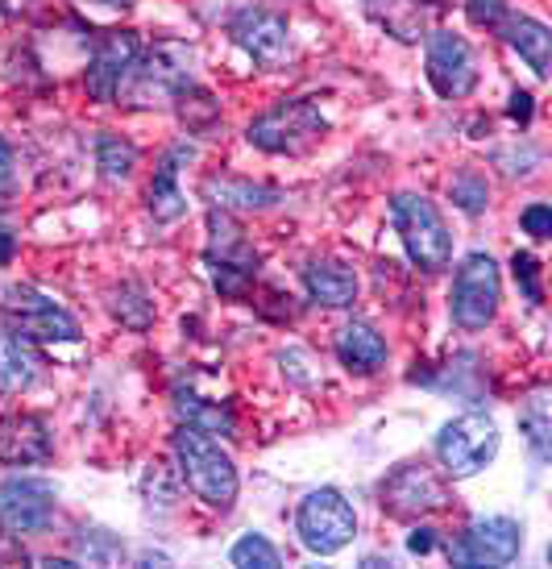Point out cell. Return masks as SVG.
Segmentation results:
<instances>
[{
    "label": "cell",
    "mask_w": 552,
    "mask_h": 569,
    "mask_svg": "<svg viewBox=\"0 0 552 569\" xmlns=\"http://www.w3.org/2000/svg\"><path fill=\"white\" fill-rule=\"evenodd\" d=\"M191 83H195V50L188 42L162 38L129 63L117 96L129 109H158V104H174V96Z\"/></svg>",
    "instance_id": "6da1fadb"
},
{
    "label": "cell",
    "mask_w": 552,
    "mask_h": 569,
    "mask_svg": "<svg viewBox=\"0 0 552 569\" xmlns=\"http://www.w3.org/2000/svg\"><path fill=\"white\" fill-rule=\"evenodd\" d=\"M171 449L174 461H179V475H183V482L191 487L195 499H204L208 507H221V511H229L237 503V487H241L237 466L217 437H208V432L191 425H179L171 432Z\"/></svg>",
    "instance_id": "7a4b0ae2"
},
{
    "label": "cell",
    "mask_w": 552,
    "mask_h": 569,
    "mask_svg": "<svg viewBox=\"0 0 552 569\" xmlns=\"http://www.w3.org/2000/svg\"><path fill=\"white\" fill-rule=\"evenodd\" d=\"M329 133V121L312 100H279L267 112H258L245 129L250 146L262 154H308Z\"/></svg>",
    "instance_id": "3957f363"
},
{
    "label": "cell",
    "mask_w": 552,
    "mask_h": 569,
    "mask_svg": "<svg viewBox=\"0 0 552 569\" xmlns=\"http://www.w3.org/2000/svg\"><path fill=\"white\" fill-rule=\"evenodd\" d=\"M391 221L394 233L403 241L408 258L420 270H444L453 258V238H449V224L436 212V204L428 196L415 191H399L391 200Z\"/></svg>",
    "instance_id": "277c9868"
},
{
    "label": "cell",
    "mask_w": 552,
    "mask_h": 569,
    "mask_svg": "<svg viewBox=\"0 0 552 569\" xmlns=\"http://www.w3.org/2000/svg\"><path fill=\"white\" fill-rule=\"evenodd\" d=\"M295 532H300L308 553L332 557L358 537V511L337 487L308 490L295 507Z\"/></svg>",
    "instance_id": "5b68a950"
},
{
    "label": "cell",
    "mask_w": 552,
    "mask_h": 569,
    "mask_svg": "<svg viewBox=\"0 0 552 569\" xmlns=\"http://www.w3.org/2000/svg\"><path fill=\"white\" fill-rule=\"evenodd\" d=\"M432 449H436V458H441L449 478H473L499 458V428L482 411H465V416L449 420L436 432Z\"/></svg>",
    "instance_id": "8992f818"
},
{
    "label": "cell",
    "mask_w": 552,
    "mask_h": 569,
    "mask_svg": "<svg viewBox=\"0 0 552 569\" xmlns=\"http://www.w3.org/2000/svg\"><path fill=\"white\" fill-rule=\"evenodd\" d=\"M503 300V279H499V262L490 253L473 250L453 274V291H449V312L465 332L486 329Z\"/></svg>",
    "instance_id": "52a82bcc"
},
{
    "label": "cell",
    "mask_w": 552,
    "mask_h": 569,
    "mask_svg": "<svg viewBox=\"0 0 552 569\" xmlns=\"http://www.w3.org/2000/svg\"><path fill=\"white\" fill-rule=\"evenodd\" d=\"M379 503L382 511H391L399 520H415V516L444 511V507L453 503V495H449L444 478L432 466H424V461H403V466H394L391 475L382 478Z\"/></svg>",
    "instance_id": "ba28073f"
},
{
    "label": "cell",
    "mask_w": 552,
    "mask_h": 569,
    "mask_svg": "<svg viewBox=\"0 0 552 569\" xmlns=\"http://www.w3.org/2000/svg\"><path fill=\"white\" fill-rule=\"evenodd\" d=\"M0 317H9L33 341H79V320L30 283L0 287Z\"/></svg>",
    "instance_id": "9c48e42d"
},
{
    "label": "cell",
    "mask_w": 552,
    "mask_h": 569,
    "mask_svg": "<svg viewBox=\"0 0 552 569\" xmlns=\"http://www.w3.org/2000/svg\"><path fill=\"white\" fill-rule=\"evenodd\" d=\"M523 549V523L511 516H486L473 520L453 545H449V561L453 566H511Z\"/></svg>",
    "instance_id": "30bf717a"
},
{
    "label": "cell",
    "mask_w": 552,
    "mask_h": 569,
    "mask_svg": "<svg viewBox=\"0 0 552 569\" xmlns=\"http://www.w3.org/2000/svg\"><path fill=\"white\" fill-rule=\"evenodd\" d=\"M428 83L436 88L444 100H465L478 88V54L473 47L453 30L428 33V54H424Z\"/></svg>",
    "instance_id": "8fae6325"
},
{
    "label": "cell",
    "mask_w": 552,
    "mask_h": 569,
    "mask_svg": "<svg viewBox=\"0 0 552 569\" xmlns=\"http://www.w3.org/2000/svg\"><path fill=\"white\" fill-rule=\"evenodd\" d=\"M229 33H233L237 47L262 67H283L287 54H291V26L274 9H258V4L237 9L229 17Z\"/></svg>",
    "instance_id": "7c38bea8"
},
{
    "label": "cell",
    "mask_w": 552,
    "mask_h": 569,
    "mask_svg": "<svg viewBox=\"0 0 552 569\" xmlns=\"http://www.w3.org/2000/svg\"><path fill=\"white\" fill-rule=\"evenodd\" d=\"M54 520V487L42 478H9L0 482V528L21 537L47 532Z\"/></svg>",
    "instance_id": "4fadbf2b"
},
{
    "label": "cell",
    "mask_w": 552,
    "mask_h": 569,
    "mask_svg": "<svg viewBox=\"0 0 552 569\" xmlns=\"http://www.w3.org/2000/svg\"><path fill=\"white\" fill-rule=\"evenodd\" d=\"M138 59V33L129 30H109L96 38V54L88 63V76H83V88L96 104H109L117 100V88H121V76L129 71V63Z\"/></svg>",
    "instance_id": "5bb4252c"
},
{
    "label": "cell",
    "mask_w": 552,
    "mask_h": 569,
    "mask_svg": "<svg viewBox=\"0 0 552 569\" xmlns=\"http://www.w3.org/2000/svg\"><path fill=\"white\" fill-rule=\"evenodd\" d=\"M195 159V146L188 142H174L154 167V179H150V188H145V208H150V217L162 224L179 221L183 212H188V196L179 188V171Z\"/></svg>",
    "instance_id": "9a60e30c"
},
{
    "label": "cell",
    "mask_w": 552,
    "mask_h": 569,
    "mask_svg": "<svg viewBox=\"0 0 552 569\" xmlns=\"http://www.w3.org/2000/svg\"><path fill=\"white\" fill-rule=\"evenodd\" d=\"M54 445H50L47 420L33 411H13L0 420V461L4 466H42L50 461Z\"/></svg>",
    "instance_id": "2e32d148"
},
{
    "label": "cell",
    "mask_w": 552,
    "mask_h": 569,
    "mask_svg": "<svg viewBox=\"0 0 552 569\" xmlns=\"http://www.w3.org/2000/svg\"><path fill=\"white\" fill-rule=\"evenodd\" d=\"M42 349L26 329L0 325V391H30L42 379Z\"/></svg>",
    "instance_id": "e0dca14e"
},
{
    "label": "cell",
    "mask_w": 552,
    "mask_h": 569,
    "mask_svg": "<svg viewBox=\"0 0 552 569\" xmlns=\"http://www.w3.org/2000/svg\"><path fill=\"white\" fill-rule=\"evenodd\" d=\"M204 196L212 200V208H224V212H258V208H274L283 200L279 188L253 183L245 174H208Z\"/></svg>",
    "instance_id": "ac0fdd59"
},
{
    "label": "cell",
    "mask_w": 552,
    "mask_h": 569,
    "mask_svg": "<svg viewBox=\"0 0 552 569\" xmlns=\"http://www.w3.org/2000/svg\"><path fill=\"white\" fill-rule=\"evenodd\" d=\"M499 38H503L506 47L515 50L520 59H528V67L536 71L540 80H549V67H552V33L544 21H536V17H515L506 13L503 21H499Z\"/></svg>",
    "instance_id": "d6986e66"
},
{
    "label": "cell",
    "mask_w": 552,
    "mask_h": 569,
    "mask_svg": "<svg viewBox=\"0 0 552 569\" xmlns=\"http://www.w3.org/2000/svg\"><path fill=\"white\" fill-rule=\"evenodd\" d=\"M303 287H308V300L320 308H349L358 300V274L345 262H332V258H315L303 267Z\"/></svg>",
    "instance_id": "ffe728a7"
},
{
    "label": "cell",
    "mask_w": 552,
    "mask_h": 569,
    "mask_svg": "<svg viewBox=\"0 0 552 569\" xmlns=\"http://www.w3.org/2000/svg\"><path fill=\"white\" fill-rule=\"evenodd\" d=\"M337 358L349 375H374L387 362V341L365 320H349L337 329Z\"/></svg>",
    "instance_id": "44dd1931"
},
{
    "label": "cell",
    "mask_w": 552,
    "mask_h": 569,
    "mask_svg": "<svg viewBox=\"0 0 552 569\" xmlns=\"http://www.w3.org/2000/svg\"><path fill=\"white\" fill-rule=\"evenodd\" d=\"M174 416H179V425H191L208 432V437H237V420L233 411L224 408V403H212V399L195 396V391H183V387H174Z\"/></svg>",
    "instance_id": "7402d4cb"
},
{
    "label": "cell",
    "mask_w": 552,
    "mask_h": 569,
    "mask_svg": "<svg viewBox=\"0 0 552 569\" xmlns=\"http://www.w3.org/2000/svg\"><path fill=\"white\" fill-rule=\"evenodd\" d=\"M370 17L387 26V30L399 38V42H415L420 38V26H424V9L420 0H365Z\"/></svg>",
    "instance_id": "603a6c76"
},
{
    "label": "cell",
    "mask_w": 552,
    "mask_h": 569,
    "mask_svg": "<svg viewBox=\"0 0 552 569\" xmlns=\"http://www.w3.org/2000/svg\"><path fill=\"white\" fill-rule=\"evenodd\" d=\"M520 432H523V441H528V449H532L536 466H544L552 453V411H549V396H544V391H536V396L520 408Z\"/></svg>",
    "instance_id": "cb8c5ba5"
},
{
    "label": "cell",
    "mask_w": 552,
    "mask_h": 569,
    "mask_svg": "<svg viewBox=\"0 0 552 569\" xmlns=\"http://www.w3.org/2000/svg\"><path fill=\"white\" fill-rule=\"evenodd\" d=\"M174 109H179V121L188 126V133H212V129L221 126V104H217V96L204 92V88H195V83L174 96Z\"/></svg>",
    "instance_id": "d4e9b609"
},
{
    "label": "cell",
    "mask_w": 552,
    "mask_h": 569,
    "mask_svg": "<svg viewBox=\"0 0 552 569\" xmlns=\"http://www.w3.org/2000/svg\"><path fill=\"white\" fill-rule=\"evenodd\" d=\"M109 312H112V320H121V325L133 332H145L150 325H154V300H150L138 283L117 287V291L109 296Z\"/></svg>",
    "instance_id": "484cf974"
},
{
    "label": "cell",
    "mask_w": 552,
    "mask_h": 569,
    "mask_svg": "<svg viewBox=\"0 0 552 569\" xmlns=\"http://www.w3.org/2000/svg\"><path fill=\"white\" fill-rule=\"evenodd\" d=\"M96 162H100V174L104 179H129L133 167H138V146L121 138V133H100L96 138Z\"/></svg>",
    "instance_id": "4316f807"
},
{
    "label": "cell",
    "mask_w": 552,
    "mask_h": 569,
    "mask_svg": "<svg viewBox=\"0 0 552 569\" xmlns=\"http://www.w3.org/2000/svg\"><path fill=\"white\" fill-rule=\"evenodd\" d=\"M229 561H233V566H241V569H274L283 557H279V549H274L267 537L250 532V537H241L233 549H229Z\"/></svg>",
    "instance_id": "83f0119b"
},
{
    "label": "cell",
    "mask_w": 552,
    "mask_h": 569,
    "mask_svg": "<svg viewBox=\"0 0 552 569\" xmlns=\"http://www.w3.org/2000/svg\"><path fill=\"white\" fill-rule=\"evenodd\" d=\"M449 196H453V204H458L461 212H470V217L486 212V204H490V188L478 171H461L458 179L449 183Z\"/></svg>",
    "instance_id": "f1b7e54d"
},
{
    "label": "cell",
    "mask_w": 552,
    "mask_h": 569,
    "mask_svg": "<svg viewBox=\"0 0 552 569\" xmlns=\"http://www.w3.org/2000/svg\"><path fill=\"white\" fill-rule=\"evenodd\" d=\"M511 270H515V283L523 287L528 303H544V287H540V262H536V253L515 250V253H511Z\"/></svg>",
    "instance_id": "f546056e"
},
{
    "label": "cell",
    "mask_w": 552,
    "mask_h": 569,
    "mask_svg": "<svg viewBox=\"0 0 552 569\" xmlns=\"http://www.w3.org/2000/svg\"><path fill=\"white\" fill-rule=\"evenodd\" d=\"M465 13H470L473 26L499 30V21H503L511 9H506V0H465Z\"/></svg>",
    "instance_id": "4dcf8cb0"
},
{
    "label": "cell",
    "mask_w": 552,
    "mask_h": 569,
    "mask_svg": "<svg viewBox=\"0 0 552 569\" xmlns=\"http://www.w3.org/2000/svg\"><path fill=\"white\" fill-rule=\"evenodd\" d=\"M520 224H523V233H528V238L544 241L552 233V208L549 204H528L523 208Z\"/></svg>",
    "instance_id": "1f68e13d"
},
{
    "label": "cell",
    "mask_w": 552,
    "mask_h": 569,
    "mask_svg": "<svg viewBox=\"0 0 552 569\" xmlns=\"http://www.w3.org/2000/svg\"><path fill=\"white\" fill-rule=\"evenodd\" d=\"M9 191H13V150L0 138V208L9 200Z\"/></svg>",
    "instance_id": "d6a6232c"
},
{
    "label": "cell",
    "mask_w": 552,
    "mask_h": 569,
    "mask_svg": "<svg viewBox=\"0 0 552 569\" xmlns=\"http://www.w3.org/2000/svg\"><path fill=\"white\" fill-rule=\"evenodd\" d=\"M511 117H515V121H520V126H528V121H532V96L528 92H511Z\"/></svg>",
    "instance_id": "836d02e7"
},
{
    "label": "cell",
    "mask_w": 552,
    "mask_h": 569,
    "mask_svg": "<svg viewBox=\"0 0 552 569\" xmlns=\"http://www.w3.org/2000/svg\"><path fill=\"white\" fill-rule=\"evenodd\" d=\"M432 545H436L432 528H415V532L408 537V553H432Z\"/></svg>",
    "instance_id": "e575fe53"
},
{
    "label": "cell",
    "mask_w": 552,
    "mask_h": 569,
    "mask_svg": "<svg viewBox=\"0 0 552 569\" xmlns=\"http://www.w3.org/2000/svg\"><path fill=\"white\" fill-rule=\"evenodd\" d=\"M13 250H17V241L9 229H0V267H9L13 262Z\"/></svg>",
    "instance_id": "d590c367"
},
{
    "label": "cell",
    "mask_w": 552,
    "mask_h": 569,
    "mask_svg": "<svg viewBox=\"0 0 552 569\" xmlns=\"http://www.w3.org/2000/svg\"><path fill=\"white\" fill-rule=\"evenodd\" d=\"M21 9H26V0H0V13L4 17H17Z\"/></svg>",
    "instance_id": "8d00e7d4"
},
{
    "label": "cell",
    "mask_w": 552,
    "mask_h": 569,
    "mask_svg": "<svg viewBox=\"0 0 552 569\" xmlns=\"http://www.w3.org/2000/svg\"><path fill=\"white\" fill-rule=\"evenodd\" d=\"M96 4H109V9H129L133 0H96Z\"/></svg>",
    "instance_id": "74e56055"
},
{
    "label": "cell",
    "mask_w": 552,
    "mask_h": 569,
    "mask_svg": "<svg viewBox=\"0 0 552 569\" xmlns=\"http://www.w3.org/2000/svg\"><path fill=\"white\" fill-rule=\"evenodd\" d=\"M428 4H449V0H428Z\"/></svg>",
    "instance_id": "f35d334b"
}]
</instances>
